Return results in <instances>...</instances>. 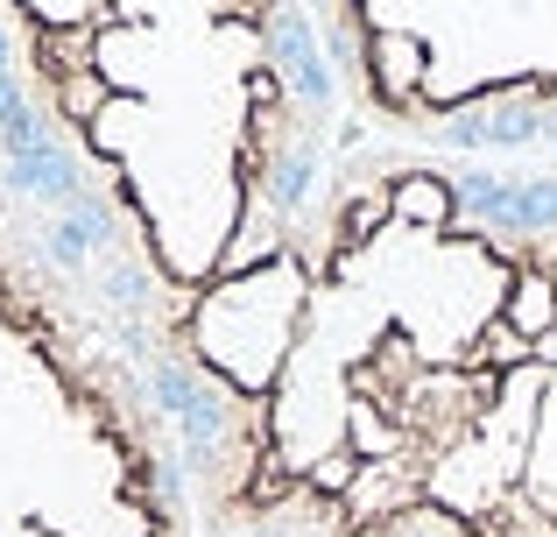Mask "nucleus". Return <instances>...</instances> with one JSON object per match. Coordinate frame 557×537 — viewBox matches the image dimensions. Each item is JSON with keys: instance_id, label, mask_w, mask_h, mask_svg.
I'll return each instance as SVG.
<instances>
[{"instance_id": "obj_4", "label": "nucleus", "mask_w": 557, "mask_h": 537, "mask_svg": "<svg viewBox=\"0 0 557 537\" xmlns=\"http://www.w3.org/2000/svg\"><path fill=\"white\" fill-rule=\"evenodd\" d=\"M275 537H297V530H275Z\"/></svg>"}, {"instance_id": "obj_2", "label": "nucleus", "mask_w": 557, "mask_h": 537, "mask_svg": "<svg viewBox=\"0 0 557 537\" xmlns=\"http://www.w3.org/2000/svg\"><path fill=\"white\" fill-rule=\"evenodd\" d=\"M0 170V537H190V460L121 326Z\"/></svg>"}, {"instance_id": "obj_1", "label": "nucleus", "mask_w": 557, "mask_h": 537, "mask_svg": "<svg viewBox=\"0 0 557 537\" xmlns=\"http://www.w3.org/2000/svg\"><path fill=\"white\" fill-rule=\"evenodd\" d=\"M311 0H0V170L85 227L141 368L212 290L283 263L368 127Z\"/></svg>"}, {"instance_id": "obj_3", "label": "nucleus", "mask_w": 557, "mask_h": 537, "mask_svg": "<svg viewBox=\"0 0 557 537\" xmlns=\"http://www.w3.org/2000/svg\"><path fill=\"white\" fill-rule=\"evenodd\" d=\"M354 121L423 156L557 149V0H311Z\"/></svg>"}]
</instances>
